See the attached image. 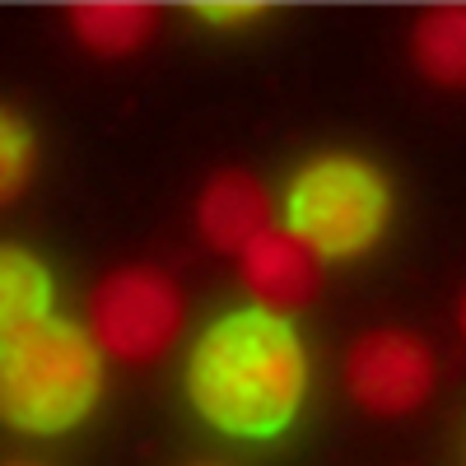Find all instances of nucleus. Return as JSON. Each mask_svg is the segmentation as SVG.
I'll return each mask as SVG.
<instances>
[{
	"mask_svg": "<svg viewBox=\"0 0 466 466\" xmlns=\"http://www.w3.org/2000/svg\"><path fill=\"white\" fill-rule=\"evenodd\" d=\"M56 285L47 261L24 243H0V340L52 318Z\"/></svg>",
	"mask_w": 466,
	"mask_h": 466,
	"instance_id": "nucleus-8",
	"label": "nucleus"
},
{
	"mask_svg": "<svg viewBox=\"0 0 466 466\" xmlns=\"http://www.w3.org/2000/svg\"><path fill=\"white\" fill-rule=\"evenodd\" d=\"M66 19L94 56H131L159 28V10L140 0H85V5H70Z\"/></svg>",
	"mask_w": 466,
	"mask_h": 466,
	"instance_id": "nucleus-9",
	"label": "nucleus"
},
{
	"mask_svg": "<svg viewBox=\"0 0 466 466\" xmlns=\"http://www.w3.org/2000/svg\"><path fill=\"white\" fill-rule=\"evenodd\" d=\"M238 276H243L248 294L257 299V308L285 318L289 308H303L318 294L322 261L308 252L289 228L270 224L266 233H257V238L238 252Z\"/></svg>",
	"mask_w": 466,
	"mask_h": 466,
	"instance_id": "nucleus-6",
	"label": "nucleus"
},
{
	"mask_svg": "<svg viewBox=\"0 0 466 466\" xmlns=\"http://www.w3.org/2000/svg\"><path fill=\"white\" fill-rule=\"evenodd\" d=\"M313 364L299 327L266 308L215 318L187 360V401L224 439H276L299 420Z\"/></svg>",
	"mask_w": 466,
	"mask_h": 466,
	"instance_id": "nucleus-1",
	"label": "nucleus"
},
{
	"mask_svg": "<svg viewBox=\"0 0 466 466\" xmlns=\"http://www.w3.org/2000/svg\"><path fill=\"white\" fill-rule=\"evenodd\" d=\"M197 15L210 19L215 28H248L266 19V5H257V0H224V5H197Z\"/></svg>",
	"mask_w": 466,
	"mask_h": 466,
	"instance_id": "nucleus-12",
	"label": "nucleus"
},
{
	"mask_svg": "<svg viewBox=\"0 0 466 466\" xmlns=\"http://www.w3.org/2000/svg\"><path fill=\"white\" fill-rule=\"evenodd\" d=\"M397 197L387 173L350 149L313 154L285 187V224L318 261H355L382 243Z\"/></svg>",
	"mask_w": 466,
	"mask_h": 466,
	"instance_id": "nucleus-3",
	"label": "nucleus"
},
{
	"mask_svg": "<svg viewBox=\"0 0 466 466\" xmlns=\"http://www.w3.org/2000/svg\"><path fill=\"white\" fill-rule=\"evenodd\" d=\"M37 173V131L28 116L0 103V210L15 206Z\"/></svg>",
	"mask_w": 466,
	"mask_h": 466,
	"instance_id": "nucleus-11",
	"label": "nucleus"
},
{
	"mask_svg": "<svg viewBox=\"0 0 466 466\" xmlns=\"http://www.w3.org/2000/svg\"><path fill=\"white\" fill-rule=\"evenodd\" d=\"M457 331H461V340H466V294H461V303H457Z\"/></svg>",
	"mask_w": 466,
	"mask_h": 466,
	"instance_id": "nucleus-13",
	"label": "nucleus"
},
{
	"mask_svg": "<svg viewBox=\"0 0 466 466\" xmlns=\"http://www.w3.org/2000/svg\"><path fill=\"white\" fill-rule=\"evenodd\" d=\"M107 360L85 327L43 318L0 340V424L19 434H70L103 401Z\"/></svg>",
	"mask_w": 466,
	"mask_h": 466,
	"instance_id": "nucleus-2",
	"label": "nucleus"
},
{
	"mask_svg": "<svg viewBox=\"0 0 466 466\" xmlns=\"http://www.w3.org/2000/svg\"><path fill=\"white\" fill-rule=\"evenodd\" d=\"M439 360L406 327H373L345 355V387L373 415H410L434 397Z\"/></svg>",
	"mask_w": 466,
	"mask_h": 466,
	"instance_id": "nucleus-5",
	"label": "nucleus"
},
{
	"mask_svg": "<svg viewBox=\"0 0 466 466\" xmlns=\"http://www.w3.org/2000/svg\"><path fill=\"white\" fill-rule=\"evenodd\" d=\"M5 466H33V461H5Z\"/></svg>",
	"mask_w": 466,
	"mask_h": 466,
	"instance_id": "nucleus-14",
	"label": "nucleus"
},
{
	"mask_svg": "<svg viewBox=\"0 0 466 466\" xmlns=\"http://www.w3.org/2000/svg\"><path fill=\"white\" fill-rule=\"evenodd\" d=\"M187 322L182 289L159 266H116L98 280L89 299L85 331L103 350V360L116 364H149L164 360L177 345Z\"/></svg>",
	"mask_w": 466,
	"mask_h": 466,
	"instance_id": "nucleus-4",
	"label": "nucleus"
},
{
	"mask_svg": "<svg viewBox=\"0 0 466 466\" xmlns=\"http://www.w3.org/2000/svg\"><path fill=\"white\" fill-rule=\"evenodd\" d=\"M197 228L215 252L238 257L257 233L270 228V197H266L261 177H252L248 168L210 173L197 197Z\"/></svg>",
	"mask_w": 466,
	"mask_h": 466,
	"instance_id": "nucleus-7",
	"label": "nucleus"
},
{
	"mask_svg": "<svg viewBox=\"0 0 466 466\" xmlns=\"http://www.w3.org/2000/svg\"><path fill=\"white\" fill-rule=\"evenodd\" d=\"M201 466H215V461H201Z\"/></svg>",
	"mask_w": 466,
	"mask_h": 466,
	"instance_id": "nucleus-15",
	"label": "nucleus"
},
{
	"mask_svg": "<svg viewBox=\"0 0 466 466\" xmlns=\"http://www.w3.org/2000/svg\"><path fill=\"white\" fill-rule=\"evenodd\" d=\"M410 61L424 80L466 89V5H434L410 28Z\"/></svg>",
	"mask_w": 466,
	"mask_h": 466,
	"instance_id": "nucleus-10",
	"label": "nucleus"
}]
</instances>
